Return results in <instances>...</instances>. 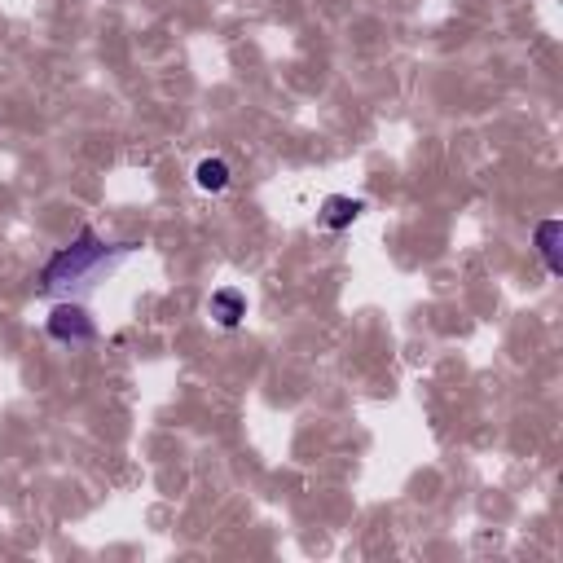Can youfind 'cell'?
<instances>
[{"label":"cell","mask_w":563,"mask_h":563,"mask_svg":"<svg viewBox=\"0 0 563 563\" xmlns=\"http://www.w3.org/2000/svg\"><path fill=\"white\" fill-rule=\"evenodd\" d=\"M137 251V242H106L97 238V229H80V238L58 247L40 269V291L53 295L62 286H93L97 278H106L119 260H128Z\"/></svg>","instance_id":"6da1fadb"},{"label":"cell","mask_w":563,"mask_h":563,"mask_svg":"<svg viewBox=\"0 0 563 563\" xmlns=\"http://www.w3.org/2000/svg\"><path fill=\"white\" fill-rule=\"evenodd\" d=\"M44 330H49L53 344H71V348H84L97 339V326L88 317L84 304H58L49 317H44Z\"/></svg>","instance_id":"7a4b0ae2"},{"label":"cell","mask_w":563,"mask_h":563,"mask_svg":"<svg viewBox=\"0 0 563 563\" xmlns=\"http://www.w3.org/2000/svg\"><path fill=\"white\" fill-rule=\"evenodd\" d=\"M207 313L216 317V326L234 330V326H242V317H247V295H242L238 286H220V291H212V300H207Z\"/></svg>","instance_id":"3957f363"},{"label":"cell","mask_w":563,"mask_h":563,"mask_svg":"<svg viewBox=\"0 0 563 563\" xmlns=\"http://www.w3.org/2000/svg\"><path fill=\"white\" fill-rule=\"evenodd\" d=\"M361 212H366V203L361 198H348V194H330L322 203V212H317V220H322V229H348L352 220H357Z\"/></svg>","instance_id":"277c9868"},{"label":"cell","mask_w":563,"mask_h":563,"mask_svg":"<svg viewBox=\"0 0 563 563\" xmlns=\"http://www.w3.org/2000/svg\"><path fill=\"white\" fill-rule=\"evenodd\" d=\"M559 234H563V225L559 220H542V225H537V256L546 260V273L550 278H559L563 273V264H559Z\"/></svg>","instance_id":"5b68a950"},{"label":"cell","mask_w":563,"mask_h":563,"mask_svg":"<svg viewBox=\"0 0 563 563\" xmlns=\"http://www.w3.org/2000/svg\"><path fill=\"white\" fill-rule=\"evenodd\" d=\"M229 163L225 159H203L194 168V181H198V190H207V194H220V190H229Z\"/></svg>","instance_id":"8992f818"}]
</instances>
